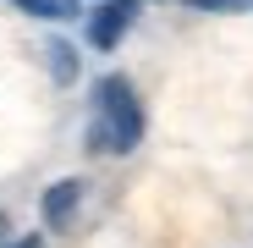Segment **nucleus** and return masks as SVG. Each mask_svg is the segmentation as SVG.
<instances>
[{
    "label": "nucleus",
    "instance_id": "obj_1",
    "mask_svg": "<svg viewBox=\"0 0 253 248\" xmlns=\"http://www.w3.org/2000/svg\"><path fill=\"white\" fill-rule=\"evenodd\" d=\"M143 144V99L132 77L105 72L94 83V116H88V149L99 154H132Z\"/></svg>",
    "mask_w": 253,
    "mask_h": 248
},
{
    "label": "nucleus",
    "instance_id": "obj_2",
    "mask_svg": "<svg viewBox=\"0 0 253 248\" xmlns=\"http://www.w3.org/2000/svg\"><path fill=\"white\" fill-rule=\"evenodd\" d=\"M132 22H138V0H105V6L88 17V45L94 50H116Z\"/></svg>",
    "mask_w": 253,
    "mask_h": 248
},
{
    "label": "nucleus",
    "instance_id": "obj_3",
    "mask_svg": "<svg viewBox=\"0 0 253 248\" xmlns=\"http://www.w3.org/2000/svg\"><path fill=\"white\" fill-rule=\"evenodd\" d=\"M77 204H83V182H77V177H66V182H55V188L44 193L39 215H44V226H50V232H66V226H72V215H77Z\"/></svg>",
    "mask_w": 253,
    "mask_h": 248
},
{
    "label": "nucleus",
    "instance_id": "obj_4",
    "mask_svg": "<svg viewBox=\"0 0 253 248\" xmlns=\"http://www.w3.org/2000/svg\"><path fill=\"white\" fill-rule=\"evenodd\" d=\"M11 6H22V11H33V17H72L77 0H11Z\"/></svg>",
    "mask_w": 253,
    "mask_h": 248
},
{
    "label": "nucleus",
    "instance_id": "obj_5",
    "mask_svg": "<svg viewBox=\"0 0 253 248\" xmlns=\"http://www.w3.org/2000/svg\"><path fill=\"white\" fill-rule=\"evenodd\" d=\"M44 55H50V72H55L61 83H72V77H77V55H72V45H50Z\"/></svg>",
    "mask_w": 253,
    "mask_h": 248
},
{
    "label": "nucleus",
    "instance_id": "obj_6",
    "mask_svg": "<svg viewBox=\"0 0 253 248\" xmlns=\"http://www.w3.org/2000/svg\"><path fill=\"white\" fill-rule=\"evenodd\" d=\"M193 6H209V11H215V6H248V0H193Z\"/></svg>",
    "mask_w": 253,
    "mask_h": 248
},
{
    "label": "nucleus",
    "instance_id": "obj_7",
    "mask_svg": "<svg viewBox=\"0 0 253 248\" xmlns=\"http://www.w3.org/2000/svg\"><path fill=\"white\" fill-rule=\"evenodd\" d=\"M11 248H44V243H39V237H17Z\"/></svg>",
    "mask_w": 253,
    "mask_h": 248
},
{
    "label": "nucleus",
    "instance_id": "obj_8",
    "mask_svg": "<svg viewBox=\"0 0 253 248\" xmlns=\"http://www.w3.org/2000/svg\"><path fill=\"white\" fill-rule=\"evenodd\" d=\"M0 237H6V215H0Z\"/></svg>",
    "mask_w": 253,
    "mask_h": 248
}]
</instances>
